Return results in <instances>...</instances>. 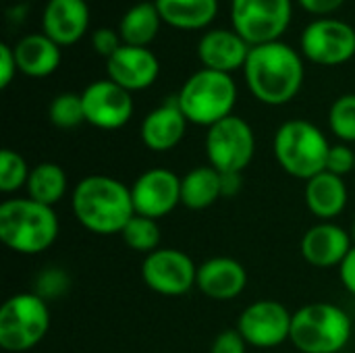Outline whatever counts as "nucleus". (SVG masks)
Listing matches in <instances>:
<instances>
[{
    "label": "nucleus",
    "mask_w": 355,
    "mask_h": 353,
    "mask_svg": "<svg viewBox=\"0 0 355 353\" xmlns=\"http://www.w3.org/2000/svg\"><path fill=\"white\" fill-rule=\"evenodd\" d=\"M243 77L258 102L285 106L302 92L306 77L304 56L281 40L252 46Z\"/></svg>",
    "instance_id": "obj_1"
},
{
    "label": "nucleus",
    "mask_w": 355,
    "mask_h": 353,
    "mask_svg": "<svg viewBox=\"0 0 355 353\" xmlns=\"http://www.w3.org/2000/svg\"><path fill=\"white\" fill-rule=\"evenodd\" d=\"M71 208L77 223L96 235H121L135 216L131 185L108 175L83 177L71 191Z\"/></svg>",
    "instance_id": "obj_2"
},
{
    "label": "nucleus",
    "mask_w": 355,
    "mask_h": 353,
    "mask_svg": "<svg viewBox=\"0 0 355 353\" xmlns=\"http://www.w3.org/2000/svg\"><path fill=\"white\" fill-rule=\"evenodd\" d=\"M58 231L60 223L50 206L31 198H8L0 204V239L21 256H37L50 250Z\"/></svg>",
    "instance_id": "obj_3"
},
{
    "label": "nucleus",
    "mask_w": 355,
    "mask_h": 353,
    "mask_svg": "<svg viewBox=\"0 0 355 353\" xmlns=\"http://www.w3.org/2000/svg\"><path fill=\"white\" fill-rule=\"evenodd\" d=\"M331 146L333 144L320 127L306 119H291L277 129L272 154L287 175L310 181L327 171Z\"/></svg>",
    "instance_id": "obj_4"
},
{
    "label": "nucleus",
    "mask_w": 355,
    "mask_h": 353,
    "mask_svg": "<svg viewBox=\"0 0 355 353\" xmlns=\"http://www.w3.org/2000/svg\"><path fill=\"white\" fill-rule=\"evenodd\" d=\"M352 335V316L341 306L314 302L293 312L289 341L302 353H341Z\"/></svg>",
    "instance_id": "obj_5"
},
{
    "label": "nucleus",
    "mask_w": 355,
    "mask_h": 353,
    "mask_svg": "<svg viewBox=\"0 0 355 353\" xmlns=\"http://www.w3.org/2000/svg\"><path fill=\"white\" fill-rule=\"evenodd\" d=\"M177 104L191 125L210 129L233 114L237 104V83L233 75L200 69L181 85Z\"/></svg>",
    "instance_id": "obj_6"
},
{
    "label": "nucleus",
    "mask_w": 355,
    "mask_h": 353,
    "mask_svg": "<svg viewBox=\"0 0 355 353\" xmlns=\"http://www.w3.org/2000/svg\"><path fill=\"white\" fill-rule=\"evenodd\" d=\"M50 331L48 302L33 291L10 295L0 308V347L23 353L33 350Z\"/></svg>",
    "instance_id": "obj_7"
},
{
    "label": "nucleus",
    "mask_w": 355,
    "mask_h": 353,
    "mask_svg": "<svg viewBox=\"0 0 355 353\" xmlns=\"http://www.w3.org/2000/svg\"><path fill=\"white\" fill-rule=\"evenodd\" d=\"M293 19V0H231L233 29L250 44L279 42Z\"/></svg>",
    "instance_id": "obj_8"
},
{
    "label": "nucleus",
    "mask_w": 355,
    "mask_h": 353,
    "mask_svg": "<svg viewBox=\"0 0 355 353\" xmlns=\"http://www.w3.org/2000/svg\"><path fill=\"white\" fill-rule=\"evenodd\" d=\"M208 164L218 173H243L256 156V133L252 125L231 114L206 133Z\"/></svg>",
    "instance_id": "obj_9"
},
{
    "label": "nucleus",
    "mask_w": 355,
    "mask_h": 353,
    "mask_svg": "<svg viewBox=\"0 0 355 353\" xmlns=\"http://www.w3.org/2000/svg\"><path fill=\"white\" fill-rule=\"evenodd\" d=\"M302 56L320 67H341L355 56V29L343 19L318 17L302 33Z\"/></svg>",
    "instance_id": "obj_10"
},
{
    "label": "nucleus",
    "mask_w": 355,
    "mask_h": 353,
    "mask_svg": "<svg viewBox=\"0 0 355 353\" xmlns=\"http://www.w3.org/2000/svg\"><path fill=\"white\" fill-rule=\"evenodd\" d=\"M144 285L164 298H179L189 293L198 281V266L181 250L158 248L141 262Z\"/></svg>",
    "instance_id": "obj_11"
},
{
    "label": "nucleus",
    "mask_w": 355,
    "mask_h": 353,
    "mask_svg": "<svg viewBox=\"0 0 355 353\" xmlns=\"http://www.w3.org/2000/svg\"><path fill=\"white\" fill-rule=\"evenodd\" d=\"M293 314L277 300H258L250 304L239 320L237 331L248 341L250 347L272 350L289 341Z\"/></svg>",
    "instance_id": "obj_12"
},
{
    "label": "nucleus",
    "mask_w": 355,
    "mask_h": 353,
    "mask_svg": "<svg viewBox=\"0 0 355 353\" xmlns=\"http://www.w3.org/2000/svg\"><path fill=\"white\" fill-rule=\"evenodd\" d=\"M85 123L102 131L123 129L133 119V94L110 79H98L81 92Z\"/></svg>",
    "instance_id": "obj_13"
},
{
    "label": "nucleus",
    "mask_w": 355,
    "mask_h": 353,
    "mask_svg": "<svg viewBox=\"0 0 355 353\" xmlns=\"http://www.w3.org/2000/svg\"><path fill=\"white\" fill-rule=\"evenodd\" d=\"M135 214L158 221L181 206V177L168 169L156 166L144 171L131 185Z\"/></svg>",
    "instance_id": "obj_14"
},
{
    "label": "nucleus",
    "mask_w": 355,
    "mask_h": 353,
    "mask_svg": "<svg viewBox=\"0 0 355 353\" xmlns=\"http://www.w3.org/2000/svg\"><path fill=\"white\" fill-rule=\"evenodd\" d=\"M108 79L121 85L123 89L135 94L152 87L160 75V60L150 48L127 46L123 44L106 60Z\"/></svg>",
    "instance_id": "obj_15"
},
{
    "label": "nucleus",
    "mask_w": 355,
    "mask_h": 353,
    "mask_svg": "<svg viewBox=\"0 0 355 353\" xmlns=\"http://www.w3.org/2000/svg\"><path fill=\"white\" fill-rule=\"evenodd\" d=\"M252 46L235 31L225 27L208 29L198 44V58L202 69L218 71L233 75L235 71H243Z\"/></svg>",
    "instance_id": "obj_16"
},
{
    "label": "nucleus",
    "mask_w": 355,
    "mask_h": 353,
    "mask_svg": "<svg viewBox=\"0 0 355 353\" xmlns=\"http://www.w3.org/2000/svg\"><path fill=\"white\" fill-rule=\"evenodd\" d=\"M354 241L349 231L337 223H316L310 227L300 243L304 260L314 268H333L341 266L347 254L352 252Z\"/></svg>",
    "instance_id": "obj_17"
},
{
    "label": "nucleus",
    "mask_w": 355,
    "mask_h": 353,
    "mask_svg": "<svg viewBox=\"0 0 355 353\" xmlns=\"http://www.w3.org/2000/svg\"><path fill=\"white\" fill-rule=\"evenodd\" d=\"M187 125L189 121L181 112L175 96L171 100H164L160 106L144 117L139 125V137L141 144L152 152H171L183 141Z\"/></svg>",
    "instance_id": "obj_18"
},
{
    "label": "nucleus",
    "mask_w": 355,
    "mask_h": 353,
    "mask_svg": "<svg viewBox=\"0 0 355 353\" xmlns=\"http://www.w3.org/2000/svg\"><path fill=\"white\" fill-rule=\"evenodd\" d=\"M89 6L85 0H48L42 12V33L60 48L75 46L89 27Z\"/></svg>",
    "instance_id": "obj_19"
},
{
    "label": "nucleus",
    "mask_w": 355,
    "mask_h": 353,
    "mask_svg": "<svg viewBox=\"0 0 355 353\" xmlns=\"http://www.w3.org/2000/svg\"><path fill=\"white\" fill-rule=\"evenodd\" d=\"M248 270L229 256H216L198 266L196 287L214 302H231L245 291Z\"/></svg>",
    "instance_id": "obj_20"
},
{
    "label": "nucleus",
    "mask_w": 355,
    "mask_h": 353,
    "mask_svg": "<svg viewBox=\"0 0 355 353\" xmlns=\"http://www.w3.org/2000/svg\"><path fill=\"white\" fill-rule=\"evenodd\" d=\"M304 200L308 210L316 218H320L322 223H333V218L343 214V210L347 208L349 191L343 177L324 171L306 181Z\"/></svg>",
    "instance_id": "obj_21"
},
{
    "label": "nucleus",
    "mask_w": 355,
    "mask_h": 353,
    "mask_svg": "<svg viewBox=\"0 0 355 353\" xmlns=\"http://www.w3.org/2000/svg\"><path fill=\"white\" fill-rule=\"evenodd\" d=\"M12 48H15L19 73L33 79H44L52 75L62 60L60 46L54 40H50L46 33H29L21 37Z\"/></svg>",
    "instance_id": "obj_22"
},
{
    "label": "nucleus",
    "mask_w": 355,
    "mask_h": 353,
    "mask_svg": "<svg viewBox=\"0 0 355 353\" xmlns=\"http://www.w3.org/2000/svg\"><path fill=\"white\" fill-rule=\"evenodd\" d=\"M162 21L179 31H200L214 23L218 0H154Z\"/></svg>",
    "instance_id": "obj_23"
},
{
    "label": "nucleus",
    "mask_w": 355,
    "mask_h": 353,
    "mask_svg": "<svg viewBox=\"0 0 355 353\" xmlns=\"http://www.w3.org/2000/svg\"><path fill=\"white\" fill-rule=\"evenodd\" d=\"M223 198L220 173L210 166H196L181 177V204L189 210H206Z\"/></svg>",
    "instance_id": "obj_24"
},
{
    "label": "nucleus",
    "mask_w": 355,
    "mask_h": 353,
    "mask_svg": "<svg viewBox=\"0 0 355 353\" xmlns=\"http://www.w3.org/2000/svg\"><path fill=\"white\" fill-rule=\"evenodd\" d=\"M162 17L156 8L154 2H137L129 6L119 23V33L123 44L127 46H139V48H150V44L156 40Z\"/></svg>",
    "instance_id": "obj_25"
},
{
    "label": "nucleus",
    "mask_w": 355,
    "mask_h": 353,
    "mask_svg": "<svg viewBox=\"0 0 355 353\" xmlns=\"http://www.w3.org/2000/svg\"><path fill=\"white\" fill-rule=\"evenodd\" d=\"M67 189H69V177L64 169L56 162L35 164L29 173L27 187H25L27 198L50 208L62 202V198L67 196Z\"/></svg>",
    "instance_id": "obj_26"
},
{
    "label": "nucleus",
    "mask_w": 355,
    "mask_h": 353,
    "mask_svg": "<svg viewBox=\"0 0 355 353\" xmlns=\"http://www.w3.org/2000/svg\"><path fill=\"white\" fill-rule=\"evenodd\" d=\"M121 237L125 241V246L133 252H141V254H152L160 248V227L158 221L146 218L135 214L125 229L121 231Z\"/></svg>",
    "instance_id": "obj_27"
},
{
    "label": "nucleus",
    "mask_w": 355,
    "mask_h": 353,
    "mask_svg": "<svg viewBox=\"0 0 355 353\" xmlns=\"http://www.w3.org/2000/svg\"><path fill=\"white\" fill-rule=\"evenodd\" d=\"M48 119L58 129H75L81 123H85L81 94H75V92L58 94L48 106Z\"/></svg>",
    "instance_id": "obj_28"
},
{
    "label": "nucleus",
    "mask_w": 355,
    "mask_h": 353,
    "mask_svg": "<svg viewBox=\"0 0 355 353\" xmlns=\"http://www.w3.org/2000/svg\"><path fill=\"white\" fill-rule=\"evenodd\" d=\"M329 127L341 144H355V94H343L331 104Z\"/></svg>",
    "instance_id": "obj_29"
},
{
    "label": "nucleus",
    "mask_w": 355,
    "mask_h": 353,
    "mask_svg": "<svg viewBox=\"0 0 355 353\" xmlns=\"http://www.w3.org/2000/svg\"><path fill=\"white\" fill-rule=\"evenodd\" d=\"M29 173L31 169L19 152L8 150V148L0 152V191L2 193L10 196V193H17L19 189H25Z\"/></svg>",
    "instance_id": "obj_30"
},
{
    "label": "nucleus",
    "mask_w": 355,
    "mask_h": 353,
    "mask_svg": "<svg viewBox=\"0 0 355 353\" xmlns=\"http://www.w3.org/2000/svg\"><path fill=\"white\" fill-rule=\"evenodd\" d=\"M67 289H69V275L60 268H46L44 273L37 275L33 293L40 295L42 300L50 302L54 298L64 295Z\"/></svg>",
    "instance_id": "obj_31"
},
{
    "label": "nucleus",
    "mask_w": 355,
    "mask_h": 353,
    "mask_svg": "<svg viewBox=\"0 0 355 353\" xmlns=\"http://www.w3.org/2000/svg\"><path fill=\"white\" fill-rule=\"evenodd\" d=\"M327 171L337 175V177H345L349 173H355V150L349 144H333L329 158H327Z\"/></svg>",
    "instance_id": "obj_32"
},
{
    "label": "nucleus",
    "mask_w": 355,
    "mask_h": 353,
    "mask_svg": "<svg viewBox=\"0 0 355 353\" xmlns=\"http://www.w3.org/2000/svg\"><path fill=\"white\" fill-rule=\"evenodd\" d=\"M123 46V40H121V33L112 27H98L94 33H92V48L96 54L104 56L106 60Z\"/></svg>",
    "instance_id": "obj_33"
},
{
    "label": "nucleus",
    "mask_w": 355,
    "mask_h": 353,
    "mask_svg": "<svg viewBox=\"0 0 355 353\" xmlns=\"http://www.w3.org/2000/svg\"><path fill=\"white\" fill-rule=\"evenodd\" d=\"M210 353H248V341L241 337L237 329H227L216 335Z\"/></svg>",
    "instance_id": "obj_34"
},
{
    "label": "nucleus",
    "mask_w": 355,
    "mask_h": 353,
    "mask_svg": "<svg viewBox=\"0 0 355 353\" xmlns=\"http://www.w3.org/2000/svg\"><path fill=\"white\" fill-rule=\"evenodd\" d=\"M19 73L17 58H15V48L8 44H0V87L6 89L15 75Z\"/></svg>",
    "instance_id": "obj_35"
},
{
    "label": "nucleus",
    "mask_w": 355,
    "mask_h": 353,
    "mask_svg": "<svg viewBox=\"0 0 355 353\" xmlns=\"http://www.w3.org/2000/svg\"><path fill=\"white\" fill-rule=\"evenodd\" d=\"M297 2L306 12L314 15L316 19L318 17H333V12L345 4V0H297Z\"/></svg>",
    "instance_id": "obj_36"
},
{
    "label": "nucleus",
    "mask_w": 355,
    "mask_h": 353,
    "mask_svg": "<svg viewBox=\"0 0 355 353\" xmlns=\"http://www.w3.org/2000/svg\"><path fill=\"white\" fill-rule=\"evenodd\" d=\"M339 279H341V285L355 298V246L347 254V258L343 260V264L339 266Z\"/></svg>",
    "instance_id": "obj_37"
},
{
    "label": "nucleus",
    "mask_w": 355,
    "mask_h": 353,
    "mask_svg": "<svg viewBox=\"0 0 355 353\" xmlns=\"http://www.w3.org/2000/svg\"><path fill=\"white\" fill-rule=\"evenodd\" d=\"M220 183H223V198H229L241 191L243 179L241 173H220Z\"/></svg>",
    "instance_id": "obj_38"
},
{
    "label": "nucleus",
    "mask_w": 355,
    "mask_h": 353,
    "mask_svg": "<svg viewBox=\"0 0 355 353\" xmlns=\"http://www.w3.org/2000/svg\"><path fill=\"white\" fill-rule=\"evenodd\" d=\"M349 235H352V241H354V246H355V221H354V225H352V231H349Z\"/></svg>",
    "instance_id": "obj_39"
},
{
    "label": "nucleus",
    "mask_w": 355,
    "mask_h": 353,
    "mask_svg": "<svg viewBox=\"0 0 355 353\" xmlns=\"http://www.w3.org/2000/svg\"><path fill=\"white\" fill-rule=\"evenodd\" d=\"M354 175H355V173H354Z\"/></svg>",
    "instance_id": "obj_40"
}]
</instances>
